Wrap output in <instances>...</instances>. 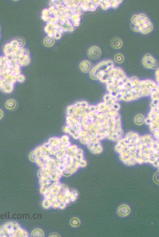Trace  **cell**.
I'll use <instances>...</instances> for the list:
<instances>
[{"label": "cell", "mask_w": 159, "mask_h": 237, "mask_svg": "<svg viewBox=\"0 0 159 237\" xmlns=\"http://www.w3.org/2000/svg\"><path fill=\"white\" fill-rule=\"evenodd\" d=\"M25 77L24 75L21 74L19 75V77L18 79V82L19 83H22L25 80Z\"/></svg>", "instance_id": "24"}, {"label": "cell", "mask_w": 159, "mask_h": 237, "mask_svg": "<svg viewBox=\"0 0 159 237\" xmlns=\"http://www.w3.org/2000/svg\"><path fill=\"white\" fill-rule=\"evenodd\" d=\"M23 40H14L6 44L4 47V56L14 61L19 66H25L30 62L29 52L23 47Z\"/></svg>", "instance_id": "6"}, {"label": "cell", "mask_w": 159, "mask_h": 237, "mask_svg": "<svg viewBox=\"0 0 159 237\" xmlns=\"http://www.w3.org/2000/svg\"><path fill=\"white\" fill-rule=\"evenodd\" d=\"M131 213L130 207L126 204H122L118 207L117 213L118 215L122 217L128 216Z\"/></svg>", "instance_id": "14"}, {"label": "cell", "mask_w": 159, "mask_h": 237, "mask_svg": "<svg viewBox=\"0 0 159 237\" xmlns=\"http://www.w3.org/2000/svg\"><path fill=\"white\" fill-rule=\"evenodd\" d=\"M145 118L143 115L139 114L137 115L135 118V124L139 125H140L144 123Z\"/></svg>", "instance_id": "18"}, {"label": "cell", "mask_w": 159, "mask_h": 237, "mask_svg": "<svg viewBox=\"0 0 159 237\" xmlns=\"http://www.w3.org/2000/svg\"><path fill=\"white\" fill-rule=\"evenodd\" d=\"M80 220L77 217L72 218L70 221V225L73 227H77L80 225Z\"/></svg>", "instance_id": "21"}, {"label": "cell", "mask_w": 159, "mask_h": 237, "mask_svg": "<svg viewBox=\"0 0 159 237\" xmlns=\"http://www.w3.org/2000/svg\"><path fill=\"white\" fill-rule=\"evenodd\" d=\"M50 237H60L59 235H58V234L56 233H53L52 234H51Z\"/></svg>", "instance_id": "27"}, {"label": "cell", "mask_w": 159, "mask_h": 237, "mask_svg": "<svg viewBox=\"0 0 159 237\" xmlns=\"http://www.w3.org/2000/svg\"><path fill=\"white\" fill-rule=\"evenodd\" d=\"M124 59L123 55L120 53H117L114 57V62L118 64L123 63L124 61Z\"/></svg>", "instance_id": "19"}, {"label": "cell", "mask_w": 159, "mask_h": 237, "mask_svg": "<svg viewBox=\"0 0 159 237\" xmlns=\"http://www.w3.org/2000/svg\"><path fill=\"white\" fill-rule=\"evenodd\" d=\"M114 67V62L112 60L102 61L93 66L90 72V76L94 80H98L102 75Z\"/></svg>", "instance_id": "9"}, {"label": "cell", "mask_w": 159, "mask_h": 237, "mask_svg": "<svg viewBox=\"0 0 159 237\" xmlns=\"http://www.w3.org/2000/svg\"><path fill=\"white\" fill-rule=\"evenodd\" d=\"M18 106V103L15 100L13 99H10L6 101L5 104V107L7 110H12L16 108Z\"/></svg>", "instance_id": "16"}, {"label": "cell", "mask_w": 159, "mask_h": 237, "mask_svg": "<svg viewBox=\"0 0 159 237\" xmlns=\"http://www.w3.org/2000/svg\"><path fill=\"white\" fill-rule=\"evenodd\" d=\"M93 67V64L88 60L82 61L79 65L80 69L83 72L85 73H90Z\"/></svg>", "instance_id": "13"}, {"label": "cell", "mask_w": 159, "mask_h": 237, "mask_svg": "<svg viewBox=\"0 0 159 237\" xmlns=\"http://www.w3.org/2000/svg\"><path fill=\"white\" fill-rule=\"evenodd\" d=\"M110 45L112 47L115 49H120L123 45V41L120 38L118 37L113 38L111 40Z\"/></svg>", "instance_id": "15"}, {"label": "cell", "mask_w": 159, "mask_h": 237, "mask_svg": "<svg viewBox=\"0 0 159 237\" xmlns=\"http://www.w3.org/2000/svg\"><path fill=\"white\" fill-rule=\"evenodd\" d=\"M3 116L4 113L3 111L1 110V109H0V120H1V119H2V118H3Z\"/></svg>", "instance_id": "26"}, {"label": "cell", "mask_w": 159, "mask_h": 237, "mask_svg": "<svg viewBox=\"0 0 159 237\" xmlns=\"http://www.w3.org/2000/svg\"><path fill=\"white\" fill-rule=\"evenodd\" d=\"M52 38L48 36L44 40V45L47 46H51L54 44V40Z\"/></svg>", "instance_id": "22"}, {"label": "cell", "mask_w": 159, "mask_h": 237, "mask_svg": "<svg viewBox=\"0 0 159 237\" xmlns=\"http://www.w3.org/2000/svg\"><path fill=\"white\" fill-rule=\"evenodd\" d=\"M114 149L126 166L149 163L159 167V140L152 134L140 136L137 132H128L117 142Z\"/></svg>", "instance_id": "3"}, {"label": "cell", "mask_w": 159, "mask_h": 237, "mask_svg": "<svg viewBox=\"0 0 159 237\" xmlns=\"http://www.w3.org/2000/svg\"><path fill=\"white\" fill-rule=\"evenodd\" d=\"M157 90V85L153 80H140L136 76L127 78L123 86L116 96V102H130L140 98L151 96Z\"/></svg>", "instance_id": "4"}, {"label": "cell", "mask_w": 159, "mask_h": 237, "mask_svg": "<svg viewBox=\"0 0 159 237\" xmlns=\"http://www.w3.org/2000/svg\"><path fill=\"white\" fill-rule=\"evenodd\" d=\"M88 57L90 59L96 60L99 59L101 55V51L100 48L97 46H93L90 48L88 52Z\"/></svg>", "instance_id": "12"}, {"label": "cell", "mask_w": 159, "mask_h": 237, "mask_svg": "<svg viewBox=\"0 0 159 237\" xmlns=\"http://www.w3.org/2000/svg\"><path fill=\"white\" fill-rule=\"evenodd\" d=\"M44 234L43 232L41 229H37L32 231L31 234L32 237H44Z\"/></svg>", "instance_id": "20"}, {"label": "cell", "mask_w": 159, "mask_h": 237, "mask_svg": "<svg viewBox=\"0 0 159 237\" xmlns=\"http://www.w3.org/2000/svg\"><path fill=\"white\" fill-rule=\"evenodd\" d=\"M123 1H111V8H118Z\"/></svg>", "instance_id": "23"}, {"label": "cell", "mask_w": 159, "mask_h": 237, "mask_svg": "<svg viewBox=\"0 0 159 237\" xmlns=\"http://www.w3.org/2000/svg\"><path fill=\"white\" fill-rule=\"evenodd\" d=\"M142 63L144 67L152 69L157 68L158 66L157 61L149 53H147L143 57Z\"/></svg>", "instance_id": "11"}, {"label": "cell", "mask_w": 159, "mask_h": 237, "mask_svg": "<svg viewBox=\"0 0 159 237\" xmlns=\"http://www.w3.org/2000/svg\"><path fill=\"white\" fill-rule=\"evenodd\" d=\"M100 6L103 10H107L111 8V1H99Z\"/></svg>", "instance_id": "17"}, {"label": "cell", "mask_w": 159, "mask_h": 237, "mask_svg": "<svg viewBox=\"0 0 159 237\" xmlns=\"http://www.w3.org/2000/svg\"><path fill=\"white\" fill-rule=\"evenodd\" d=\"M151 107L144 123L149 126L150 131L155 139L159 140V106Z\"/></svg>", "instance_id": "8"}, {"label": "cell", "mask_w": 159, "mask_h": 237, "mask_svg": "<svg viewBox=\"0 0 159 237\" xmlns=\"http://www.w3.org/2000/svg\"><path fill=\"white\" fill-rule=\"evenodd\" d=\"M118 102L90 105L77 102L66 109L67 133L82 144L108 140L117 142L123 136Z\"/></svg>", "instance_id": "1"}, {"label": "cell", "mask_w": 159, "mask_h": 237, "mask_svg": "<svg viewBox=\"0 0 159 237\" xmlns=\"http://www.w3.org/2000/svg\"><path fill=\"white\" fill-rule=\"evenodd\" d=\"M29 158L42 170H53L62 174L65 170L71 174L75 173L84 160L83 150L72 145L66 135L50 138L31 152Z\"/></svg>", "instance_id": "2"}, {"label": "cell", "mask_w": 159, "mask_h": 237, "mask_svg": "<svg viewBox=\"0 0 159 237\" xmlns=\"http://www.w3.org/2000/svg\"><path fill=\"white\" fill-rule=\"evenodd\" d=\"M159 68L156 69V72H155V75H156V82L159 84Z\"/></svg>", "instance_id": "25"}, {"label": "cell", "mask_w": 159, "mask_h": 237, "mask_svg": "<svg viewBox=\"0 0 159 237\" xmlns=\"http://www.w3.org/2000/svg\"><path fill=\"white\" fill-rule=\"evenodd\" d=\"M131 28L135 32L148 34L153 30L154 26L150 19L144 14H135L131 19Z\"/></svg>", "instance_id": "7"}, {"label": "cell", "mask_w": 159, "mask_h": 237, "mask_svg": "<svg viewBox=\"0 0 159 237\" xmlns=\"http://www.w3.org/2000/svg\"><path fill=\"white\" fill-rule=\"evenodd\" d=\"M82 11L93 12L100 6L99 1H79Z\"/></svg>", "instance_id": "10"}, {"label": "cell", "mask_w": 159, "mask_h": 237, "mask_svg": "<svg viewBox=\"0 0 159 237\" xmlns=\"http://www.w3.org/2000/svg\"><path fill=\"white\" fill-rule=\"evenodd\" d=\"M21 74V66L5 56H0V90L5 93L13 92L14 85Z\"/></svg>", "instance_id": "5"}]
</instances>
